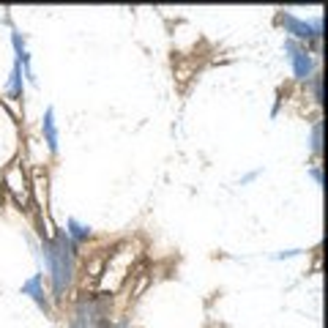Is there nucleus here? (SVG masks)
I'll list each match as a JSON object with an SVG mask.
<instances>
[{"label":"nucleus","mask_w":328,"mask_h":328,"mask_svg":"<svg viewBox=\"0 0 328 328\" xmlns=\"http://www.w3.org/2000/svg\"><path fill=\"white\" fill-rule=\"evenodd\" d=\"M293 63H295V74H298L301 79H307L309 69H312V63H309V55H303V52H295V55H293Z\"/></svg>","instance_id":"obj_1"},{"label":"nucleus","mask_w":328,"mask_h":328,"mask_svg":"<svg viewBox=\"0 0 328 328\" xmlns=\"http://www.w3.org/2000/svg\"><path fill=\"white\" fill-rule=\"evenodd\" d=\"M44 129H47V140H50V148L55 150V148H58V137H55V123H52V113H47Z\"/></svg>","instance_id":"obj_2"},{"label":"nucleus","mask_w":328,"mask_h":328,"mask_svg":"<svg viewBox=\"0 0 328 328\" xmlns=\"http://www.w3.org/2000/svg\"><path fill=\"white\" fill-rule=\"evenodd\" d=\"M71 230H74V233H71L74 238H85V235H88V230H85V227H79L77 222H71Z\"/></svg>","instance_id":"obj_3"}]
</instances>
